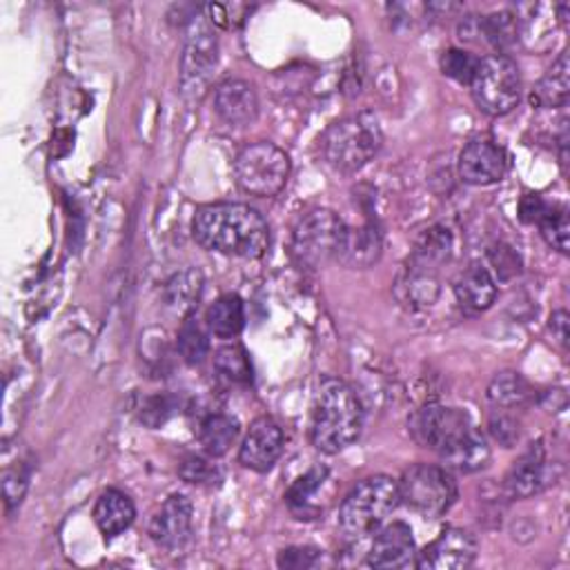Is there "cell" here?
<instances>
[{
	"mask_svg": "<svg viewBox=\"0 0 570 570\" xmlns=\"http://www.w3.org/2000/svg\"><path fill=\"white\" fill-rule=\"evenodd\" d=\"M195 241L217 254L261 259L270 250V226L261 212L243 204H210L197 210Z\"/></svg>",
	"mask_w": 570,
	"mask_h": 570,
	"instance_id": "obj_1",
	"label": "cell"
},
{
	"mask_svg": "<svg viewBox=\"0 0 570 570\" xmlns=\"http://www.w3.org/2000/svg\"><path fill=\"white\" fill-rule=\"evenodd\" d=\"M363 428V406L343 379L324 376L310 424V441L324 454H337L352 446Z\"/></svg>",
	"mask_w": 570,
	"mask_h": 570,
	"instance_id": "obj_2",
	"label": "cell"
},
{
	"mask_svg": "<svg viewBox=\"0 0 570 570\" xmlns=\"http://www.w3.org/2000/svg\"><path fill=\"white\" fill-rule=\"evenodd\" d=\"M384 145V132L372 112H359L330 125L321 139L324 161L339 174L365 167Z\"/></svg>",
	"mask_w": 570,
	"mask_h": 570,
	"instance_id": "obj_3",
	"label": "cell"
},
{
	"mask_svg": "<svg viewBox=\"0 0 570 570\" xmlns=\"http://www.w3.org/2000/svg\"><path fill=\"white\" fill-rule=\"evenodd\" d=\"M402 504L399 484L388 474H372L361 480L339 508V526L352 539H363L386 522Z\"/></svg>",
	"mask_w": 570,
	"mask_h": 570,
	"instance_id": "obj_4",
	"label": "cell"
},
{
	"mask_svg": "<svg viewBox=\"0 0 570 570\" xmlns=\"http://www.w3.org/2000/svg\"><path fill=\"white\" fill-rule=\"evenodd\" d=\"M291 156L267 141L245 145L234 158V180L241 193L256 199L281 195L291 178Z\"/></svg>",
	"mask_w": 570,
	"mask_h": 570,
	"instance_id": "obj_5",
	"label": "cell"
},
{
	"mask_svg": "<svg viewBox=\"0 0 570 570\" xmlns=\"http://www.w3.org/2000/svg\"><path fill=\"white\" fill-rule=\"evenodd\" d=\"M346 230V221L332 210L308 212L293 232L291 254L295 263L304 270H319L335 259L339 261Z\"/></svg>",
	"mask_w": 570,
	"mask_h": 570,
	"instance_id": "obj_6",
	"label": "cell"
},
{
	"mask_svg": "<svg viewBox=\"0 0 570 570\" xmlns=\"http://www.w3.org/2000/svg\"><path fill=\"white\" fill-rule=\"evenodd\" d=\"M522 72L517 63L506 54H493L482 58L478 74L470 83L472 99L489 117H506L522 101Z\"/></svg>",
	"mask_w": 570,
	"mask_h": 570,
	"instance_id": "obj_7",
	"label": "cell"
},
{
	"mask_svg": "<svg viewBox=\"0 0 570 570\" xmlns=\"http://www.w3.org/2000/svg\"><path fill=\"white\" fill-rule=\"evenodd\" d=\"M399 484V500L426 519L443 517L457 502V482L448 468L432 463H415Z\"/></svg>",
	"mask_w": 570,
	"mask_h": 570,
	"instance_id": "obj_8",
	"label": "cell"
},
{
	"mask_svg": "<svg viewBox=\"0 0 570 570\" xmlns=\"http://www.w3.org/2000/svg\"><path fill=\"white\" fill-rule=\"evenodd\" d=\"M219 65V41L208 19H197L189 25L180 58V91L187 99H201L208 91Z\"/></svg>",
	"mask_w": 570,
	"mask_h": 570,
	"instance_id": "obj_9",
	"label": "cell"
},
{
	"mask_svg": "<svg viewBox=\"0 0 570 570\" xmlns=\"http://www.w3.org/2000/svg\"><path fill=\"white\" fill-rule=\"evenodd\" d=\"M472 421L465 410L448 408L441 404H428L410 419V432L424 448L443 457L452 450L470 430Z\"/></svg>",
	"mask_w": 570,
	"mask_h": 570,
	"instance_id": "obj_10",
	"label": "cell"
},
{
	"mask_svg": "<svg viewBox=\"0 0 570 570\" xmlns=\"http://www.w3.org/2000/svg\"><path fill=\"white\" fill-rule=\"evenodd\" d=\"M457 172H459V178L468 185H474V187L495 185L508 172V154L497 141L489 136H478L461 150L457 161Z\"/></svg>",
	"mask_w": 570,
	"mask_h": 570,
	"instance_id": "obj_11",
	"label": "cell"
},
{
	"mask_svg": "<svg viewBox=\"0 0 570 570\" xmlns=\"http://www.w3.org/2000/svg\"><path fill=\"white\" fill-rule=\"evenodd\" d=\"M195 506L187 495H169L163 506L152 515L147 533L152 541L165 550H183L193 539Z\"/></svg>",
	"mask_w": 570,
	"mask_h": 570,
	"instance_id": "obj_12",
	"label": "cell"
},
{
	"mask_svg": "<svg viewBox=\"0 0 570 570\" xmlns=\"http://www.w3.org/2000/svg\"><path fill=\"white\" fill-rule=\"evenodd\" d=\"M478 539L470 530L446 528L432 544L417 552L415 566L421 570H463L478 559Z\"/></svg>",
	"mask_w": 570,
	"mask_h": 570,
	"instance_id": "obj_13",
	"label": "cell"
},
{
	"mask_svg": "<svg viewBox=\"0 0 570 570\" xmlns=\"http://www.w3.org/2000/svg\"><path fill=\"white\" fill-rule=\"evenodd\" d=\"M555 463L548 461L541 441L533 443L508 470L504 491L511 500H528L555 484Z\"/></svg>",
	"mask_w": 570,
	"mask_h": 570,
	"instance_id": "obj_14",
	"label": "cell"
},
{
	"mask_svg": "<svg viewBox=\"0 0 570 570\" xmlns=\"http://www.w3.org/2000/svg\"><path fill=\"white\" fill-rule=\"evenodd\" d=\"M417 561V544L413 528L404 522H393L376 533L365 563L379 570L410 568Z\"/></svg>",
	"mask_w": 570,
	"mask_h": 570,
	"instance_id": "obj_15",
	"label": "cell"
},
{
	"mask_svg": "<svg viewBox=\"0 0 570 570\" xmlns=\"http://www.w3.org/2000/svg\"><path fill=\"white\" fill-rule=\"evenodd\" d=\"M285 437L281 426L272 417H259L252 421L241 450H239V463L254 472H270L278 457L283 454Z\"/></svg>",
	"mask_w": 570,
	"mask_h": 570,
	"instance_id": "obj_16",
	"label": "cell"
},
{
	"mask_svg": "<svg viewBox=\"0 0 570 570\" xmlns=\"http://www.w3.org/2000/svg\"><path fill=\"white\" fill-rule=\"evenodd\" d=\"M215 112L234 128L252 125L259 117V97L248 80L230 78L215 89Z\"/></svg>",
	"mask_w": 570,
	"mask_h": 570,
	"instance_id": "obj_17",
	"label": "cell"
},
{
	"mask_svg": "<svg viewBox=\"0 0 570 570\" xmlns=\"http://www.w3.org/2000/svg\"><path fill=\"white\" fill-rule=\"evenodd\" d=\"M454 297L465 315H482L497 299V281L484 263H472L454 281Z\"/></svg>",
	"mask_w": 570,
	"mask_h": 570,
	"instance_id": "obj_18",
	"label": "cell"
},
{
	"mask_svg": "<svg viewBox=\"0 0 570 570\" xmlns=\"http://www.w3.org/2000/svg\"><path fill=\"white\" fill-rule=\"evenodd\" d=\"M439 293H441V285H439L437 272L428 267H419L410 261L402 270L395 285L397 299L410 310H426L435 306L439 299Z\"/></svg>",
	"mask_w": 570,
	"mask_h": 570,
	"instance_id": "obj_19",
	"label": "cell"
},
{
	"mask_svg": "<svg viewBox=\"0 0 570 570\" xmlns=\"http://www.w3.org/2000/svg\"><path fill=\"white\" fill-rule=\"evenodd\" d=\"M204 295V274L197 267H185L167 278L163 288V302L165 306L180 315L193 317Z\"/></svg>",
	"mask_w": 570,
	"mask_h": 570,
	"instance_id": "obj_20",
	"label": "cell"
},
{
	"mask_svg": "<svg viewBox=\"0 0 570 570\" xmlns=\"http://www.w3.org/2000/svg\"><path fill=\"white\" fill-rule=\"evenodd\" d=\"M136 519V506L130 500V495L110 489L106 491L94 506V522H97L99 530L108 537L114 539L123 535Z\"/></svg>",
	"mask_w": 570,
	"mask_h": 570,
	"instance_id": "obj_21",
	"label": "cell"
},
{
	"mask_svg": "<svg viewBox=\"0 0 570 570\" xmlns=\"http://www.w3.org/2000/svg\"><path fill=\"white\" fill-rule=\"evenodd\" d=\"M382 248H384L382 232L376 230L374 223L348 228L339 261L354 270H365L379 261V256H382Z\"/></svg>",
	"mask_w": 570,
	"mask_h": 570,
	"instance_id": "obj_22",
	"label": "cell"
},
{
	"mask_svg": "<svg viewBox=\"0 0 570 570\" xmlns=\"http://www.w3.org/2000/svg\"><path fill=\"white\" fill-rule=\"evenodd\" d=\"M570 94V67H568V54L563 52L548 74L537 83V87L530 94V103L539 110H557L566 108Z\"/></svg>",
	"mask_w": 570,
	"mask_h": 570,
	"instance_id": "obj_23",
	"label": "cell"
},
{
	"mask_svg": "<svg viewBox=\"0 0 570 570\" xmlns=\"http://www.w3.org/2000/svg\"><path fill=\"white\" fill-rule=\"evenodd\" d=\"M441 461L446 463V468L465 474L484 470L491 461V446L486 435L478 428H472L452 450H448L441 457Z\"/></svg>",
	"mask_w": 570,
	"mask_h": 570,
	"instance_id": "obj_24",
	"label": "cell"
},
{
	"mask_svg": "<svg viewBox=\"0 0 570 570\" xmlns=\"http://www.w3.org/2000/svg\"><path fill=\"white\" fill-rule=\"evenodd\" d=\"M210 335L219 339H234L245 328V304L239 295L219 297L206 313Z\"/></svg>",
	"mask_w": 570,
	"mask_h": 570,
	"instance_id": "obj_25",
	"label": "cell"
},
{
	"mask_svg": "<svg viewBox=\"0 0 570 570\" xmlns=\"http://www.w3.org/2000/svg\"><path fill=\"white\" fill-rule=\"evenodd\" d=\"M241 435V426L234 417L226 413L208 415L199 426V441L210 457H223L237 443Z\"/></svg>",
	"mask_w": 570,
	"mask_h": 570,
	"instance_id": "obj_26",
	"label": "cell"
},
{
	"mask_svg": "<svg viewBox=\"0 0 570 570\" xmlns=\"http://www.w3.org/2000/svg\"><path fill=\"white\" fill-rule=\"evenodd\" d=\"M452 248H454L452 232L446 226H432L417 239L413 256L408 261L419 267L439 272V267L450 259Z\"/></svg>",
	"mask_w": 570,
	"mask_h": 570,
	"instance_id": "obj_27",
	"label": "cell"
},
{
	"mask_svg": "<svg viewBox=\"0 0 570 570\" xmlns=\"http://www.w3.org/2000/svg\"><path fill=\"white\" fill-rule=\"evenodd\" d=\"M533 397V388L515 370H504L493 376L489 384V402L497 408H517Z\"/></svg>",
	"mask_w": 570,
	"mask_h": 570,
	"instance_id": "obj_28",
	"label": "cell"
},
{
	"mask_svg": "<svg viewBox=\"0 0 570 570\" xmlns=\"http://www.w3.org/2000/svg\"><path fill=\"white\" fill-rule=\"evenodd\" d=\"M176 348L180 359L187 365H199L210 354V330L204 326L195 315L185 317L178 335H176Z\"/></svg>",
	"mask_w": 570,
	"mask_h": 570,
	"instance_id": "obj_29",
	"label": "cell"
},
{
	"mask_svg": "<svg viewBox=\"0 0 570 570\" xmlns=\"http://www.w3.org/2000/svg\"><path fill=\"white\" fill-rule=\"evenodd\" d=\"M215 368L221 376L232 384H250L252 382V363L243 346L230 343L217 350Z\"/></svg>",
	"mask_w": 570,
	"mask_h": 570,
	"instance_id": "obj_30",
	"label": "cell"
},
{
	"mask_svg": "<svg viewBox=\"0 0 570 570\" xmlns=\"http://www.w3.org/2000/svg\"><path fill=\"white\" fill-rule=\"evenodd\" d=\"M480 36L495 50H506L513 43H517L519 30H517V17L511 12H500L480 19Z\"/></svg>",
	"mask_w": 570,
	"mask_h": 570,
	"instance_id": "obj_31",
	"label": "cell"
},
{
	"mask_svg": "<svg viewBox=\"0 0 570 570\" xmlns=\"http://www.w3.org/2000/svg\"><path fill=\"white\" fill-rule=\"evenodd\" d=\"M537 226L541 230L544 241L552 250H557L561 254L568 252V245H570V223H568V210L563 206L550 204L548 212L541 217V221Z\"/></svg>",
	"mask_w": 570,
	"mask_h": 570,
	"instance_id": "obj_32",
	"label": "cell"
},
{
	"mask_svg": "<svg viewBox=\"0 0 570 570\" xmlns=\"http://www.w3.org/2000/svg\"><path fill=\"white\" fill-rule=\"evenodd\" d=\"M212 459L201 457V454L185 457V461L178 468L180 480L193 486H217L223 474H221V468Z\"/></svg>",
	"mask_w": 570,
	"mask_h": 570,
	"instance_id": "obj_33",
	"label": "cell"
},
{
	"mask_svg": "<svg viewBox=\"0 0 570 570\" xmlns=\"http://www.w3.org/2000/svg\"><path fill=\"white\" fill-rule=\"evenodd\" d=\"M180 408V402L174 395L161 393V395H152L145 397L139 406V421L152 430L163 428Z\"/></svg>",
	"mask_w": 570,
	"mask_h": 570,
	"instance_id": "obj_34",
	"label": "cell"
},
{
	"mask_svg": "<svg viewBox=\"0 0 570 570\" xmlns=\"http://www.w3.org/2000/svg\"><path fill=\"white\" fill-rule=\"evenodd\" d=\"M480 63H482L480 56H474L472 52H465L459 47H450L441 54V72L448 78H452L461 85H468V87H470L474 74H478Z\"/></svg>",
	"mask_w": 570,
	"mask_h": 570,
	"instance_id": "obj_35",
	"label": "cell"
},
{
	"mask_svg": "<svg viewBox=\"0 0 570 570\" xmlns=\"http://www.w3.org/2000/svg\"><path fill=\"white\" fill-rule=\"evenodd\" d=\"M326 478H328V468H324V465H317V468L308 470L304 478H299L288 489V493H285V502H288V506L293 511H304L313 502V497L319 493Z\"/></svg>",
	"mask_w": 570,
	"mask_h": 570,
	"instance_id": "obj_36",
	"label": "cell"
},
{
	"mask_svg": "<svg viewBox=\"0 0 570 570\" xmlns=\"http://www.w3.org/2000/svg\"><path fill=\"white\" fill-rule=\"evenodd\" d=\"M489 430H491L493 439L497 443H502L504 448H513L519 441V437H522L519 419L515 415H511L506 408H500L497 413L491 415Z\"/></svg>",
	"mask_w": 570,
	"mask_h": 570,
	"instance_id": "obj_37",
	"label": "cell"
},
{
	"mask_svg": "<svg viewBox=\"0 0 570 570\" xmlns=\"http://www.w3.org/2000/svg\"><path fill=\"white\" fill-rule=\"evenodd\" d=\"M489 261L493 263V267H495V272H497V276L502 281H511V278H515L522 272L519 254L511 245H506V243L493 245L489 250Z\"/></svg>",
	"mask_w": 570,
	"mask_h": 570,
	"instance_id": "obj_38",
	"label": "cell"
},
{
	"mask_svg": "<svg viewBox=\"0 0 570 570\" xmlns=\"http://www.w3.org/2000/svg\"><path fill=\"white\" fill-rule=\"evenodd\" d=\"M208 12V21L217 28H223V30H234L239 25H243L245 21V14L250 12L248 6H208L206 8Z\"/></svg>",
	"mask_w": 570,
	"mask_h": 570,
	"instance_id": "obj_39",
	"label": "cell"
},
{
	"mask_svg": "<svg viewBox=\"0 0 570 570\" xmlns=\"http://www.w3.org/2000/svg\"><path fill=\"white\" fill-rule=\"evenodd\" d=\"M319 559L317 548H288L281 550L278 566L281 568H313Z\"/></svg>",
	"mask_w": 570,
	"mask_h": 570,
	"instance_id": "obj_40",
	"label": "cell"
},
{
	"mask_svg": "<svg viewBox=\"0 0 570 570\" xmlns=\"http://www.w3.org/2000/svg\"><path fill=\"white\" fill-rule=\"evenodd\" d=\"M550 204L544 201L539 195H526L519 204V219L528 226H537L541 217L548 212Z\"/></svg>",
	"mask_w": 570,
	"mask_h": 570,
	"instance_id": "obj_41",
	"label": "cell"
},
{
	"mask_svg": "<svg viewBox=\"0 0 570 570\" xmlns=\"http://www.w3.org/2000/svg\"><path fill=\"white\" fill-rule=\"evenodd\" d=\"M568 324H570V317H568L566 310L552 313V317H550V330H552V337L559 341L561 348L568 346Z\"/></svg>",
	"mask_w": 570,
	"mask_h": 570,
	"instance_id": "obj_42",
	"label": "cell"
}]
</instances>
